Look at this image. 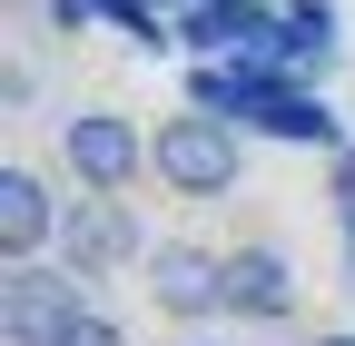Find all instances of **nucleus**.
I'll use <instances>...</instances> for the list:
<instances>
[{
    "label": "nucleus",
    "instance_id": "1",
    "mask_svg": "<svg viewBox=\"0 0 355 346\" xmlns=\"http://www.w3.org/2000/svg\"><path fill=\"white\" fill-rule=\"evenodd\" d=\"M237 119H217V109H178V119H158V139H148V168H158V188H178V198H227L237 188Z\"/></svg>",
    "mask_w": 355,
    "mask_h": 346
},
{
    "label": "nucleus",
    "instance_id": "2",
    "mask_svg": "<svg viewBox=\"0 0 355 346\" xmlns=\"http://www.w3.org/2000/svg\"><path fill=\"white\" fill-rule=\"evenodd\" d=\"M148 307L178 317V327H207V317H227V257L198 247V238H158L148 247Z\"/></svg>",
    "mask_w": 355,
    "mask_h": 346
},
{
    "label": "nucleus",
    "instance_id": "3",
    "mask_svg": "<svg viewBox=\"0 0 355 346\" xmlns=\"http://www.w3.org/2000/svg\"><path fill=\"white\" fill-rule=\"evenodd\" d=\"M60 158H69L79 188H109V198H119V188L148 168V139H139L128 109H69V119H60Z\"/></svg>",
    "mask_w": 355,
    "mask_h": 346
},
{
    "label": "nucleus",
    "instance_id": "4",
    "mask_svg": "<svg viewBox=\"0 0 355 346\" xmlns=\"http://www.w3.org/2000/svg\"><path fill=\"white\" fill-rule=\"evenodd\" d=\"M89 307L79 277L40 267V257H10V277H0V346H60V327Z\"/></svg>",
    "mask_w": 355,
    "mask_h": 346
},
{
    "label": "nucleus",
    "instance_id": "5",
    "mask_svg": "<svg viewBox=\"0 0 355 346\" xmlns=\"http://www.w3.org/2000/svg\"><path fill=\"white\" fill-rule=\"evenodd\" d=\"M60 247H69V277L89 287V277H109V267H128V257H139V218H128L109 188H89L69 218H60Z\"/></svg>",
    "mask_w": 355,
    "mask_h": 346
},
{
    "label": "nucleus",
    "instance_id": "6",
    "mask_svg": "<svg viewBox=\"0 0 355 346\" xmlns=\"http://www.w3.org/2000/svg\"><path fill=\"white\" fill-rule=\"evenodd\" d=\"M227 317H257V327L296 317V267H286V247H266V238L227 247Z\"/></svg>",
    "mask_w": 355,
    "mask_h": 346
},
{
    "label": "nucleus",
    "instance_id": "7",
    "mask_svg": "<svg viewBox=\"0 0 355 346\" xmlns=\"http://www.w3.org/2000/svg\"><path fill=\"white\" fill-rule=\"evenodd\" d=\"M60 218H69V208L50 198V179H40V168H0V257H40V247H50L60 238Z\"/></svg>",
    "mask_w": 355,
    "mask_h": 346
},
{
    "label": "nucleus",
    "instance_id": "8",
    "mask_svg": "<svg viewBox=\"0 0 355 346\" xmlns=\"http://www.w3.org/2000/svg\"><path fill=\"white\" fill-rule=\"evenodd\" d=\"M237 129H257V139H286V149H345V129H336V109L306 90V79H277Z\"/></svg>",
    "mask_w": 355,
    "mask_h": 346
},
{
    "label": "nucleus",
    "instance_id": "9",
    "mask_svg": "<svg viewBox=\"0 0 355 346\" xmlns=\"http://www.w3.org/2000/svg\"><path fill=\"white\" fill-rule=\"evenodd\" d=\"M345 50V20H336V0H286V69L296 79H326Z\"/></svg>",
    "mask_w": 355,
    "mask_h": 346
},
{
    "label": "nucleus",
    "instance_id": "10",
    "mask_svg": "<svg viewBox=\"0 0 355 346\" xmlns=\"http://www.w3.org/2000/svg\"><path fill=\"white\" fill-rule=\"evenodd\" d=\"M60 346H128V336H119V317H99V307H79V317L60 327Z\"/></svg>",
    "mask_w": 355,
    "mask_h": 346
},
{
    "label": "nucleus",
    "instance_id": "11",
    "mask_svg": "<svg viewBox=\"0 0 355 346\" xmlns=\"http://www.w3.org/2000/svg\"><path fill=\"white\" fill-rule=\"evenodd\" d=\"M336 218H345V257H355V149H336Z\"/></svg>",
    "mask_w": 355,
    "mask_h": 346
},
{
    "label": "nucleus",
    "instance_id": "12",
    "mask_svg": "<svg viewBox=\"0 0 355 346\" xmlns=\"http://www.w3.org/2000/svg\"><path fill=\"white\" fill-rule=\"evenodd\" d=\"M40 10H50L60 30H89V20H99V0H40Z\"/></svg>",
    "mask_w": 355,
    "mask_h": 346
},
{
    "label": "nucleus",
    "instance_id": "13",
    "mask_svg": "<svg viewBox=\"0 0 355 346\" xmlns=\"http://www.w3.org/2000/svg\"><path fill=\"white\" fill-rule=\"evenodd\" d=\"M316 346H355V336H316Z\"/></svg>",
    "mask_w": 355,
    "mask_h": 346
}]
</instances>
